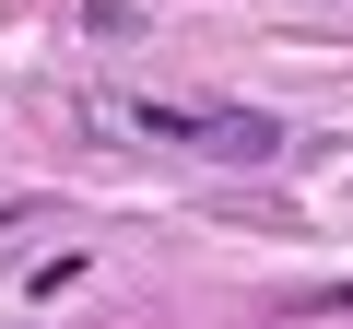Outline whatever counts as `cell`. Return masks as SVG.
Segmentation results:
<instances>
[{
    "instance_id": "6da1fadb",
    "label": "cell",
    "mask_w": 353,
    "mask_h": 329,
    "mask_svg": "<svg viewBox=\"0 0 353 329\" xmlns=\"http://www.w3.org/2000/svg\"><path fill=\"white\" fill-rule=\"evenodd\" d=\"M94 129H118V141H165V153H201V164H271V153H283V129H271L259 106H141V94H106Z\"/></svg>"
}]
</instances>
